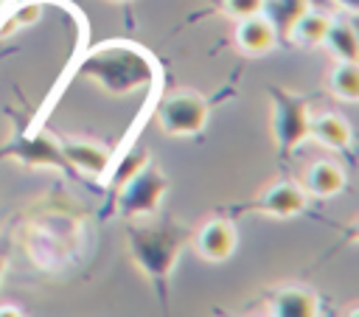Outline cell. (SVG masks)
I'll list each match as a JSON object with an SVG mask.
<instances>
[{"instance_id":"30bf717a","label":"cell","mask_w":359,"mask_h":317,"mask_svg":"<svg viewBox=\"0 0 359 317\" xmlns=\"http://www.w3.org/2000/svg\"><path fill=\"white\" fill-rule=\"evenodd\" d=\"M275 36L278 34H275V28H272V22L266 17L252 14V17L238 20L236 42H238V48L244 53H264V50H269L275 45Z\"/></svg>"},{"instance_id":"5bb4252c","label":"cell","mask_w":359,"mask_h":317,"mask_svg":"<svg viewBox=\"0 0 359 317\" xmlns=\"http://www.w3.org/2000/svg\"><path fill=\"white\" fill-rule=\"evenodd\" d=\"M328 22H331V20H328L323 11H309V8H306V11L292 22L289 34H292L294 42H300V45H306V48H314V45H323V36H325Z\"/></svg>"},{"instance_id":"8992f818","label":"cell","mask_w":359,"mask_h":317,"mask_svg":"<svg viewBox=\"0 0 359 317\" xmlns=\"http://www.w3.org/2000/svg\"><path fill=\"white\" fill-rule=\"evenodd\" d=\"M306 196L309 194L297 182H275V185H269L266 191L258 194V199L252 202V210L286 219V216H294L306 208Z\"/></svg>"},{"instance_id":"6da1fadb","label":"cell","mask_w":359,"mask_h":317,"mask_svg":"<svg viewBox=\"0 0 359 317\" xmlns=\"http://www.w3.org/2000/svg\"><path fill=\"white\" fill-rule=\"evenodd\" d=\"M79 76L95 81L107 93L121 95V93H132V90L146 87L154 79V65L135 45H126V42H104V45L93 48L81 59Z\"/></svg>"},{"instance_id":"44dd1931","label":"cell","mask_w":359,"mask_h":317,"mask_svg":"<svg viewBox=\"0 0 359 317\" xmlns=\"http://www.w3.org/2000/svg\"><path fill=\"white\" fill-rule=\"evenodd\" d=\"M339 3H342L348 11H356V0H339Z\"/></svg>"},{"instance_id":"9a60e30c","label":"cell","mask_w":359,"mask_h":317,"mask_svg":"<svg viewBox=\"0 0 359 317\" xmlns=\"http://www.w3.org/2000/svg\"><path fill=\"white\" fill-rule=\"evenodd\" d=\"M328 90L331 95L342 101H356L359 98V67L356 62H339L328 73Z\"/></svg>"},{"instance_id":"7c38bea8","label":"cell","mask_w":359,"mask_h":317,"mask_svg":"<svg viewBox=\"0 0 359 317\" xmlns=\"http://www.w3.org/2000/svg\"><path fill=\"white\" fill-rule=\"evenodd\" d=\"M269 311L278 317H311V314H317V297L309 289L289 286L272 297Z\"/></svg>"},{"instance_id":"2e32d148","label":"cell","mask_w":359,"mask_h":317,"mask_svg":"<svg viewBox=\"0 0 359 317\" xmlns=\"http://www.w3.org/2000/svg\"><path fill=\"white\" fill-rule=\"evenodd\" d=\"M20 157H22L25 163H50V166H59V168H67V171H70V163L62 157L59 143H53L48 135H39V137H34V140H22Z\"/></svg>"},{"instance_id":"52a82bcc","label":"cell","mask_w":359,"mask_h":317,"mask_svg":"<svg viewBox=\"0 0 359 317\" xmlns=\"http://www.w3.org/2000/svg\"><path fill=\"white\" fill-rule=\"evenodd\" d=\"M196 252L213 264L227 261L236 250V230L227 219H210L196 230Z\"/></svg>"},{"instance_id":"5b68a950","label":"cell","mask_w":359,"mask_h":317,"mask_svg":"<svg viewBox=\"0 0 359 317\" xmlns=\"http://www.w3.org/2000/svg\"><path fill=\"white\" fill-rule=\"evenodd\" d=\"M157 121L165 135H194L208 121V101L191 90H174L157 104Z\"/></svg>"},{"instance_id":"8fae6325","label":"cell","mask_w":359,"mask_h":317,"mask_svg":"<svg viewBox=\"0 0 359 317\" xmlns=\"http://www.w3.org/2000/svg\"><path fill=\"white\" fill-rule=\"evenodd\" d=\"M309 135H314L323 146L337 149V151L351 146V126L337 112H323L317 118H309Z\"/></svg>"},{"instance_id":"9c48e42d","label":"cell","mask_w":359,"mask_h":317,"mask_svg":"<svg viewBox=\"0 0 359 317\" xmlns=\"http://www.w3.org/2000/svg\"><path fill=\"white\" fill-rule=\"evenodd\" d=\"M342 185H345V174H342V168H339L337 163H331V160H317V163H311V166L306 168L303 191L311 194V196H320V199L334 196V194L342 191Z\"/></svg>"},{"instance_id":"3957f363","label":"cell","mask_w":359,"mask_h":317,"mask_svg":"<svg viewBox=\"0 0 359 317\" xmlns=\"http://www.w3.org/2000/svg\"><path fill=\"white\" fill-rule=\"evenodd\" d=\"M272 98V135L280 157L292 154L309 137V104L300 95H292L280 87L269 90Z\"/></svg>"},{"instance_id":"277c9868","label":"cell","mask_w":359,"mask_h":317,"mask_svg":"<svg viewBox=\"0 0 359 317\" xmlns=\"http://www.w3.org/2000/svg\"><path fill=\"white\" fill-rule=\"evenodd\" d=\"M118 213L123 219L135 216H151L160 208V199L165 194V177L160 174L157 166L146 163L140 171H135L126 182L118 185Z\"/></svg>"},{"instance_id":"ac0fdd59","label":"cell","mask_w":359,"mask_h":317,"mask_svg":"<svg viewBox=\"0 0 359 317\" xmlns=\"http://www.w3.org/2000/svg\"><path fill=\"white\" fill-rule=\"evenodd\" d=\"M146 163H149V151H146V149H132V151L118 163V168H115V174H112V185L118 188V185L126 182L135 171H140Z\"/></svg>"},{"instance_id":"7402d4cb","label":"cell","mask_w":359,"mask_h":317,"mask_svg":"<svg viewBox=\"0 0 359 317\" xmlns=\"http://www.w3.org/2000/svg\"><path fill=\"white\" fill-rule=\"evenodd\" d=\"M0 6H3V0H0Z\"/></svg>"},{"instance_id":"4fadbf2b","label":"cell","mask_w":359,"mask_h":317,"mask_svg":"<svg viewBox=\"0 0 359 317\" xmlns=\"http://www.w3.org/2000/svg\"><path fill=\"white\" fill-rule=\"evenodd\" d=\"M323 45H328V50L339 59V62H356L359 59V39L351 22L342 20H331L323 36Z\"/></svg>"},{"instance_id":"7a4b0ae2","label":"cell","mask_w":359,"mask_h":317,"mask_svg":"<svg viewBox=\"0 0 359 317\" xmlns=\"http://www.w3.org/2000/svg\"><path fill=\"white\" fill-rule=\"evenodd\" d=\"M180 247H182V233L174 227H149L132 233V255L151 281H163L168 275Z\"/></svg>"},{"instance_id":"ffe728a7","label":"cell","mask_w":359,"mask_h":317,"mask_svg":"<svg viewBox=\"0 0 359 317\" xmlns=\"http://www.w3.org/2000/svg\"><path fill=\"white\" fill-rule=\"evenodd\" d=\"M36 17H39V3H25V6H20V8L14 11L11 25H28V22H34Z\"/></svg>"},{"instance_id":"e0dca14e","label":"cell","mask_w":359,"mask_h":317,"mask_svg":"<svg viewBox=\"0 0 359 317\" xmlns=\"http://www.w3.org/2000/svg\"><path fill=\"white\" fill-rule=\"evenodd\" d=\"M266 8V20L272 22L275 34H289L292 22L309 8V0H264Z\"/></svg>"},{"instance_id":"d6986e66","label":"cell","mask_w":359,"mask_h":317,"mask_svg":"<svg viewBox=\"0 0 359 317\" xmlns=\"http://www.w3.org/2000/svg\"><path fill=\"white\" fill-rule=\"evenodd\" d=\"M224 8H227L233 17L244 20V17L261 14V11H264V0H224Z\"/></svg>"},{"instance_id":"ba28073f","label":"cell","mask_w":359,"mask_h":317,"mask_svg":"<svg viewBox=\"0 0 359 317\" xmlns=\"http://www.w3.org/2000/svg\"><path fill=\"white\" fill-rule=\"evenodd\" d=\"M59 149H62V157L70 163V168L87 171L93 177L104 174L107 166H109V151L104 146H98V143L81 140V137H62Z\"/></svg>"}]
</instances>
